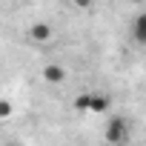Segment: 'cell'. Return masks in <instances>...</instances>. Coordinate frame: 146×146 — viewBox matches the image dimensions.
<instances>
[{"mask_svg": "<svg viewBox=\"0 0 146 146\" xmlns=\"http://www.w3.org/2000/svg\"><path fill=\"white\" fill-rule=\"evenodd\" d=\"M9 112H12V103L0 100V117H9Z\"/></svg>", "mask_w": 146, "mask_h": 146, "instance_id": "6", "label": "cell"}, {"mask_svg": "<svg viewBox=\"0 0 146 146\" xmlns=\"http://www.w3.org/2000/svg\"><path fill=\"white\" fill-rule=\"evenodd\" d=\"M89 109H92V112H106V109H109V100H106V98H92V100H89Z\"/></svg>", "mask_w": 146, "mask_h": 146, "instance_id": "4", "label": "cell"}, {"mask_svg": "<svg viewBox=\"0 0 146 146\" xmlns=\"http://www.w3.org/2000/svg\"><path fill=\"white\" fill-rule=\"evenodd\" d=\"M43 75H46V80H49V83H60V80L66 78L60 66H46V72H43Z\"/></svg>", "mask_w": 146, "mask_h": 146, "instance_id": "3", "label": "cell"}, {"mask_svg": "<svg viewBox=\"0 0 146 146\" xmlns=\"http://www.w3.org/2000/svg\"><path fill=\"white\" fill-rule=\"evenodd\" d=\"M32 37L35 40H46L49 37V26H43V23L40 26H32Z\"/></svg>", "mask_w": 146, "mask_h": 146, "instance_id": "5", "label": "cell"}, {"mask_svg": "<svg viewBox=\"0 0 146 146\" xmlns=\"http://www.w3.org/2000/svg\"><path fill=\"white\" fill-rule=\"evenodd\" d=\"M132 37L137 43H146V15H140L135 23H132Z\"/></svg>", "mask_w": 146, "mask_h": 146, "instance_id": "2", "label": "cell"}, {"mask_svg": "<svg viewBox=\"0 0 146 146\" xmlns=\"http://www.w3.org/2000/svg\"><path fill=\"white\" fill-rule=\"evenodd\" d=\"M106 140L115 143V146H123V143L129 140V123H126L123 117H112L109 126H106Z\"/></svg>", "mask_w": 146, "mask_h": 146, "instance_id": "1", "label": "cell"}]
</instances>
